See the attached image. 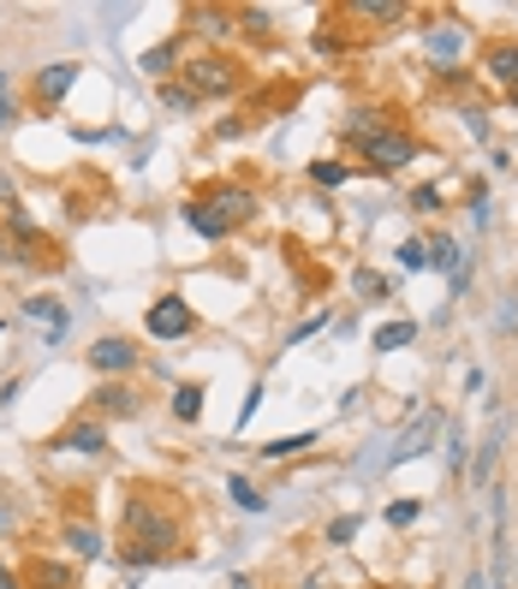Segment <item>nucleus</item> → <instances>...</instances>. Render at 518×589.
Segmentation results:
<instances>
[{"instance_id": "obj_22", "label": "nucleus", "mask_w": 518, "mask_h": 589, "mask_svg": "<svg viewBox=\"0 0 518 589\" xmlns=\"http://www.w3.org/2000/svg\"><path fill=\"white\" fill-rule=\"evenodd\" d=\"M203 400H209V388H203V381H180V388H173V417L197 423L203 417Z\"/></svg>"}, {"instance_id": "obj_8", "label": "nucleus", "mask_w": 518, "mask_h": 589, "mask_svg": "<svg viewBox=\"0 0 518 589\" xmlns=\"http://www.w3.org/2000/svg\"><path fill=\"white\" fill-rule=\"evenodd\" d=\"M138 411H143L138 388H126V381H96V393H90L96 423H126V417H138Z\"/></svg>"}, {"instance_id": "obj_21", "label": "nucleus", "mask_w": 518, "mask_h": 589, "mask_svg": "<svg viewBox=\"0 0 518 589\" xmlns=\"http://www.w3.org/2000/svg\"><path fill=\"white\" fill-rule=\"evenodd\" d=\"M406 346H418V321L399 316V321H381V328H376V351H381V358H388V351H406Z\"/></svg>"}, {"instance_id": "obj_37", "label": "nucleus", "mask_w": 518, "mask_h": 589, "mask_svg": "<svg viewBox=\"0 0 518 589\" xmlns=\"http://www.w3.org/2000/svg\"><path fill=\"white\" fill-rule=\"evenodd\" d=\"M12 530H19V506H12V500H0V542H7Z\"/></svg>"}, {"instance_id": "obj_18", "label": "nucleus", "mask_w": 518, "mask_h": 589, "mask_svg": "<svg viewBox=\"0 0 518 589\" xmlns=\"http://www.w3.org/2000/svg\"><path fill=\"white\" fill-rule=\"evenodd\" d=\"M500 440H507V417H495V429H488L483 440V452H477V465L465 470L471 477V489H495V465H500Z\"/></svg>"}, {"instance_id": "obj_33", "label": "nucleus", "mask_w": 518, "mask_h": 589, "mask_svg": "<svg viewBox=\"0 0 518 589\" xmlns=\"http://www.w3.org/2000/svg\"><path fill=\"white\" fill-rule=\"evenodd\" d=\"M399 262H406L411 274H423V269H429V257H423V239H406V244H399Z\"/></svg>"}, {"instance_id": "obj_38", "label": "nucleus", "mask_w": 518, "mask_h": 589, "mask_svg": "<svg viewBox=\"0 0 518 589\" xmlns=\"http://www.w3.org/2000/svg\"><path fill=\"white\" fill-rule=\"evenodd\" d=\"M0 589H24V578H19V566H7V559H0Z\"/></svg>"}, {"instance_id": "obj_6", "label": "nucleus", "mask_w": 518, "mask_h": 589, "mask_svg": "<svg viewBox=\"0 0 518 589\" xmlns=\"http://www.w3.org/2000/svg\"><path fill=\"white\" fill-rule=\"evenodd\" d=\"M48 452H72V459H101V452H108V423H96V417L66 423V429L48 440Z\"/></svg>"}, {"instance_id": "obj_11", "label": "nucleus", "mask_w": 518, "mask_h": 589, "mask_svg": "<svg viewBox=\"0 0 518 589\" xmlns=\"http://www.w3.org/2000/svg\"><path fill=\"white\" fill-rule=\"evenodd\" d=\"M203 197L215 203V215L227 220L233 232H239L245 220H257V190H245V185H215V190H203Z\"/></svg>"}, {"instance_id": "obj_17", "label": "nucleus", "mask_w": 518, "mask_h": 589, "mask_svg": "<svg viewBox=\"0 0 518 589\" xmlns=\"http://www.w3.org/2000/svg\"><path fill=\"white\" fill-rule=\"evenodd\" d=\"M24 321H36V328L48 334V346H54V340H66V328H72V310H66L61 298H31V304H24Z\"/></svg>"}, {"instance_id": "obj_16", "label": "nucleus", "mask_w": 518, "mask_h": 589, "mask_svg": "<svg viewBox=\"0 0 518 589\" xmlns=\"http://www.w3.org/2000/svg\"><path fill=\"white\" fill-rule=\"evenodd\" d=\"M180 66H185V31H180V36H168V42H155V48L138 61L143 78H173Z\"/></svg>"}, {"instance_id": "obj_29", "label": "nucleus", "mask_w": 518, "mask_h": 589, "mask_svg": "<svg viewBox=\"0 0 518 589\" xmlns=\"http://www.w3.org/2000/svg\"><path fill=\"white\" fill-rule=\"evenodd\" d=\"M381 519H388L393 530H411V524H418V519H423V500H418V494H399V500H393V506H388V512H381Z\"/></svg>"}, {"instance_id": "obj_45", "label": "nucleus", "mask_w": 518, "mask_h": 589, "mask_svg": "<svg viewBox=\"0 0 518 589\" xmlns=\"http://www.w3.org/2000/svg\"><path fill=\"white\" fill-rule=\"evenodd\" d=\"M0 250H7V227H0Z\"/></svg>"}, {"instance_id": "obj_13", "label": "nucleus", "mask_w": 518, "mask_h": 589, "mask_svg": "<svg viewBox=\"0 0 518 589\" xmlns=\"http://www.w3.org/2000/svg\"><path fill=\"white\" fill-rule=\"evenodd\" d=\"M24 589H78V566H66V559H31V566H19Z\"/></svg>"}, {"instance_id": "obj_31", "label": "nucleus", "mask_w": 518, "mask_h": 589, "mask_svg": "<svg viewBox=\"0 0 518 589\" xmlns=\"http://www.w3.org/2000/svg\"><path fill=\"white\" fill-rule=\"evenodd\" d=\"M191 19H197V31H203V36H227L233 24H239V19H233V12H209V7H197V12H191Z\"/></svg>"}, {"instance_id": "obj_12", "label": "nucleus", "mask_w": 518, "mask_h": 589, "mask_svg": "<svg viewBox=\"0 0 518 589\" xmlns=\"http://www.w3.org/2000/svg\"><path fill=\"white\" fill-rule=\"evenodd\" d=\"M61 542L72 548V559H108L114 554L108 536H101V524H90V519H66L61 524Z\"/></svg>"}, {"instance_id": "obj_15", "label": "nucleus", "mask_w": 518, "mask_h": 589, "mask_svg": "<svg viewBox=\"0 0 518 589\" xmlns=\"http://www.w3.org/2000/svg\"><path fill=\"white\" fill-rule=\"evenodd\" d=\"M180 220H185V227H191V232H197V239H209V244H220V239H227V232H233V227H227V220H220V215H215V203H209V197H185V209H180Z\"/></svg>"}, {"instance_id": "obj_40", "label": "nucleus", "mask_w": 518, "mask_h": 589, "mask_svg": "<svg viewBox=\"0 0 518 589\" xmlns=\"http://www.w3.org/2000/svg\"><path fill=\"white\" fill-rule=\"evenodd\" d=\"M12 120H19V101H12V96H0V131H7Z\"/></svg>"}, {"instance_id": "obj_28", "label": "nucleus", "mask_w": 518, "mask_h": 589, "mask_svg": "<svg viewBox=\"0 0 518 589\" xmlns=\"http://www.w3.org/2000/svg\"><path fill=\"white\" fill-rule=\"evenodd\" d=\"M447 470H453V477H465V470H471V440H465L458 423H447Z\"/></svg>"}, {"instance_id": "obj_19", "label": "nucleus", "mask_w": 518, "mask_h": 589, "mask_svg": "<svg viewBox=\"0 0 518 589\" xmlns=\"http://www.w3.org/2000/svg\"><path fill=\"white\" fill-rule=\"evenodd\" d=\"M304 447H316V429H304V435H280V440H262L257 459H262V465H287V459H299Z\"/></svg>"}, {"instance_id": "obj_5", "label": "nucleus", "mask_w": 518, "mask_h": 589, "mask_svg": "<svg viewBox=\"0 0 518 589\" xmlns=\"http://www.w3.org/2000/svg\"><path fill=\"white\" fill-rule=\"evenodd\" d=\"M185 72V90L191 96H233V90H239V72H233V61H227V54H197V61H185L180 66Z\"/></svg>"}, {"instance_id": "obj_14", "label": "nucleus", "mask_w": 518, "mask_h": 589, "mask_svg": "<svg viewBox=\"0 0 518 589\" xmlns=\"http://www.w3.org/2000/svg\"><path fill=\"white\" fill-rule=\"evenodd\" d=\"M483 72H488L495 84H507V90H518V36L483 42Z\"/></svg>"}, {"instance_id": "obj_10", "label": "nucleus", "mask_w": 518, "mask_h": 589, "mask_svg": "<svg viewBox=\"0 0 518 589\" xmlns=\"http://www.w3.org/2000/svg\"><path fill=\"white\" fill-rule=\"evenodd\" d=\"M423 257H429V269H435V274H447L453 280V292H465V257H458V239H453V232H429V239H423Z\"/></svg>"}, {"instance_id": "obj_39", "label": "nucleus", "mask_w": 518, "mask_h": 589, "mask_svg": "<svg viewBox=\"0 0 518 589\" xmlns=\"http://www.w3.org/2000/svg\"><path fill=\"white\" fill-rule=\"evenodd\" d=\"M215 138H227V143H233V138H245V120H220V126H215Z\"/></svg>"}, {"instance_id": "obj_2", "label": "nucleus", "mask_w": 518, "mask_h": 589, "mask_svg": "<svg viewBox=\"0 0 518 589\" xmlns=\"http://www.w3.org/2000/svg\"><path fill=\"white\" fill-rule=\"evenodd\" d=\"M358 155H364V173H376V179H393L399 167H411V161L423 155V143H418V131H406V126H381L369 143H358Z\"/></svg>"}, {"instance_id": "obj_46", "label": "nucleus", "mask_w": 518, "mask_h": 589, "mask_svg": "<svg viewBox=\"0 0 518 589\" xmlns=\"http://www.w3.org/2000/svg\"><path fill=\"white\" fill-rule=\"evenodd\" d=\"M507 96H512V101H518V90H507Z\"/></svg>"}, {"instance_id": "obj_9", "label": "nucleus", "mask_w": 518, "mask_h": 589, "mask_svg": "<svg viewBox=\"0 0 518 589\" xmlns=\"http://www.w3.org/2000/svg\"><path fill=\"white\" fill-rule=\"evenodd\" d=\"M78 61H54V66H42L36 72V84H31V96H36V108L42 113H54V108H61V101L72 96V84H78Z\"/></svg>"}, {"instance_id": "obj_42", "label": "nucleus", "mask_w": 518, "mask_h": 589, "mask_svg": "<svg viewBox=\"0 0 518 589\" xmlns=\"http://www.w3.org/2000/svg\"><path fill=\"white\" fill-rule=\"evenodd\" d=\"M0 203L12 209V179H7V173H0Z\"/></svg>"}, {"instance_id": "obj_43", "label": "nucleus", "mask_w": 518, "mask_h": 589, "mask_svg": "<svg viewBox=\"0 0 518 589\" xmlns=\"http://www.w3.org/2000/svg\"><path fill=\"white\" fill-rule=\"evenodd\" d=\"M299 589H328V583H322V578H304V583H299Z\"/></svg>"}, {"instance_id": "obj_4", "label": "nucleus", "mask_w": 518, "mask_h": 589, "mask_svg": "<svg viewBox=\"0 0 518 589\" xmlns=\"http://www.w3.org/2000/svg\"><path fill=\"white\" fill-rule=\"evenodd\" d=\"M143 328L155 340H191L197 334V310H191V298H180V292H161L150 310H143Z\"/></svg>"}, {"instance_id": "obj_25", "label": "nucleus", "mask_w": 518, "mask_h": 589, "mask_svg": "<svg viewBox=\"0 0 518 589\" xmlns=\"http://www.w3.org/2000/svg\"><path fill=\"white\" fill-rule=\"evenodd\" d=\"M352 292H358L364 304H388V298H393V286H388L376 269H352Z\"/></svg>"}, {"instance_id": "obj_32", "label": "nucleus", "mask_w": 518, "mask_h": 589, "mask_svg": "<svg viewBox=\"0 0 518 589\" xmlns=\"http://www.w3.org/2000/svg\"><path fill=\"white\" fill-rule=\"evenodd\" d=\"M161 108H168V113H191V108H197V96H191L185 84H161Z\"/></svg>"}, {"instance_id": "obj_27", "label": "nucleus", "mask_w": 518, "mask_h": 589, "mask_svg": "<svg viewBox=\"0 0 518 589\" xmlns=\"http://www.w3.org/2000/svg\"><path fill=\"white\" fill-rule=\"evenodd\" d=\"M310 179H316L322 190H339L352 179V167H346V161H334V155H322V161H310Z\"/></svg>"}, {"instance_id": "obj_23", "label": "nucleus", "mask_w": 518, "mask_h": 589, "mask_svg": "<svg viewBox=\"0 0 518 589\" xmlns=\"http://www.w3.org/2000/svg\"><path fill=\"white\" fill-rule=\"evenodd\" d=\"M465 48V24H429V54H435V61H453V54Z\"/></svg>"}, {"instance_id": "obj_34", "label": "nucleus", "mask_w": 518, "mask_h": 589, "mask_svg": "<svg viewBox=\"0 0 518 589\" xmlns=\"http://www.w3.org/2000/svg\"><path fill=\"white\" fill-rule=\"evenodd\" d=\"M411 209H418V215H435V209H441V190H435V185H418V190H411Z\"/></svg>"}, {"instance_id": "obj_36", "label": "nucleus", "mask_w": 518, "mask_h": 589, "mask_svg": "<svg viewBox=\"0 0 518 589\" xmlns=\"http://www.w3.org/2000/svg\"><path fill=\"white\" fill-rule=\"evenodd\" d=\"M322 321H328V316H304V321H299V328H292V334H287V346H299V340H310V334H316V328H322Z\"/></svg>"}, {"instance_id": "obj_41", "label": "nucleus", "mask_w": 518, "mask_h": 589, "mask_svg": "<svg viewBox=\"0 0 518 589\" xmlns=\"http://www.w3.org/2000/svg\"><path fill=\"white\" fill-rule=\"evenodd\" d=\"M465 589H495V583H488L483 566H471V571H465Z\"/></svg>"}, {"instance_id": "obj_7", "label": "nucleus", "mask_w": 518, "mask_h": 589, "mask_svg": "<svg viewBox=\"0 0 518 589\" xmlns=\"http://www.w3.org/2000/svg\"><path fill=\"white\" fill-rule=\"evenodd\" d=\"M441 429H447V411H441V405L418 411V423H411V429H406V440H399V452H393L388 465H411V459H423V452H435Z\"/></svg>"}, {"instance_id": "obj_30", "label": "nucleus", "mask_w": 518, "mask_h": 589, "mask_svg": "<svg viewBox=\"0 0 518 589\" xmlns=\"http://www.w3.org/2000/svg\"><path fill=\"white\" fill-rule=\"evenodd\" d=\"M358 530H364V519H358V512H346V519H334V524H328V548H352V542H358Z\"/></svg>"}, {"instance_id": "obj_3", "label": "nucleus", "mask_w": 518, "mask_h": 589, "mask_svg": "<svg viewBox=\"0 0 518 589\" xmlns=\"http://www.w3.org/2000/svg\"><path fill=\"white\" fill-rule=\"evenodd\" d=\"M84 358H90V370H96L101 381H126V375L143 363V346L126 340V334H101V340H90Z\"/></svg>"}, {"instance_id": "obj_24", "label": "nucleus", "mask_w": 518, "mask_h": 589, "mask_svg": "<svg viewBox=\"0 0 518 589\" xmlns=\"http://www.w3.org/2000/svg\"><path fill=\"white\" fill-rule=\"evenodd\" d=\"M352 19H369V24H399L406 19V0H358V7H346Z\"/></svg>"}, {"instance_id": "obj_35", "label": "nucleus", "mask_w": 518, "mask_h": 589, "mask_svg": "<svg viewBox=\"0 0 518 589\" xmlns=\"http://www.w3.org/2000/svg\"><path fill=\"white\" fill-rule=\"evenodd\" d=\"M465 131H471L477 143H488V113H483V108H465Z\"/></svg>"}, {"instance_id": "obj_1", "label": "nucleus", "mask_w": 518, "mask_h": 589, "mask_svg": "<svg viewBox=\"0 0 518 589\" xmlns=\"http://www.w3.org/2000/svg\"><path fill=\"white\" fill-rule=\"evenodd\" d=\"M120 530H126V542L114 548V559H120L131 578L168 566V559H180V548H185V500L168 494V489H131Z\"/></svg>"}, {"instance_id": "obj_20", "label": "nucleus", "mask_w": 518, "mask_h": 589, "mask_svg": "<svg viewBox=\"0 0 518 589\" xmlns=\"http://www.w3.org/2000/svg\"><path fill=\"white\" fill-rule=\"evenodd\" d=\"M381 126H393V120H388V113H381V108H358V113H352V120H346V131H339V138H346L352 150H358V143H369V138H376Z\"/></svg>"}, {"instance_id": "obj_26", "label": "nucleus", "mask_w": 518, "mask_h": 589, "mask_svg": "<svg viewBox=\"0 0 518 589\" xmlns=\"http://www.w3.org/2000/svg\"><path fill=\"white\" fill-rule=\"evenodd\" d=\"M227 500L239 512H250V519H257V512H269V500L257 494V482H250V477H227Z\"/></svg>"}, {"instance_id": "obj_44", "label": "nucleus", "mask_w": 518, "mask_h": 589, "mask_svg": "<svg viewBox=\"0 0 518 589\" xmlns=\"http://www.w3.org/2000/svg\"><path fill=\"white\" fill-rule=\"evenodd\" d=\"M7 90H12V78H7V72H0V96H7Z\"/></svg>"}]
</instances>
